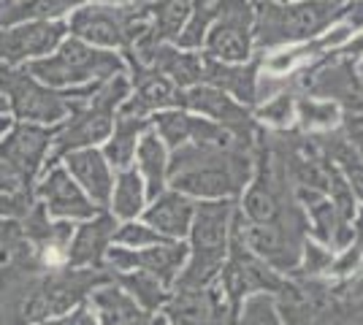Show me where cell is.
<instances>
[{"label":"cell","mask_w":363,"mask_h":325,"mask_svg":"<svg viewBox=\"0 0 363 325\" xmlns=\"http://www.w3.org/2000/svg\"><path fill=\"white\" fill-rule=\"evenodd\" d=\"M347 0H252V44L285 47L318 38L345 14Z\"/></svg>","instance_id":"cell-1"},{"label":"cell","mask_w":363,"mask_h":325,"mask_svg":"<svg viewBox=\"0 0 363 325\" xmlns=\"http://www.w3.org/2000/svg\"><path fill=\"white\" fill-rule=\"evenodd\" d=\"M247 176L239 155L223 152L220 144H184L168 160V185L190 198H225Z\"/></svg>","instance_id":"cell-2"},{"label":"cell","mask_w":363,"mask_h":325,"mask_svg":"<svg viewBox=\"0 0 363 325\" xmlns=\"http://www.w3.org/2000/svg\"><path fill=\"white\" fill-rule=\"evenodd\" d=\"M22 68L55 90H76V87L106 81L117 74H128L125 57L114 55L111 49L92 47L76 35L71 38L65 35L52 55L25 62Z\"/></svg>","instance_id":"cell-3"},{"label":"cell","mask_w":363,"mask_h":325,"mask_svg":"<svg viewBox=\"0 0 363 325\" xmlns=\"http://www.w3.org/2000/svg\"><path fill=\"white\" fill-rule=\"evenodd\" d=\"M228 225H230V203L212 201L196 206L190 222L193 236V258L177 277V287H203L217 274L225 255Z\"/></svg>","instance_id":"cell-4"},{"label":"cell","mask_w":363,"mask_h":325,"mask_svg":"<svg viewBox=\"0 0 363 325\" xmlns=\"http://www.w3.org/2000/svg\"><path fill=\"white\" fill-rule=\"evenodd\" d=\"M150 28V11L136 6H79L71 11L68 33L101 49H128Z\"/></svg>","instance_id":"cell-5"},{"label":"cell","mask_w":363,"mask_h":325,"mask_svg":"<svg viewBox=\"0 0 363 325\" xmlns=\"http://www.w3.org/2000/svg\"><path fill=\"white\" fill-rule=\"evenodd\" d=\"M0 90L19 122L57 125L71 111L68 90L46 87L25 68H0Z\"/></svg>","instance_id":"cell-6"},{"label":"cell","mask_w":363,"mask_h":325,"mask_svg":"<svg viewBox=\"0 0 363 325\" xmlns=\"http://www.w3.org/2000/svg\"><path fill=\"white\" fill-rule=\"evenodd\" d=\"M252 0H217V16L206 33V52L223 62H247L252 55Z\"/></svg>","instance_id":"cell-7"},{"label":"cell","mask_w":363,"mask_h":325,"mask_svg":"<svg viewBox=\"0 0 363 325\" xmlns=\"http://www.w3.org/2000/svg\"><path fill=\"white\" fill-rule=\"evenodd\" d=\"M52 139H55V125L14 120V125L0 139V160L22 179V185L33 187L46 166Z\"/></svg>","instance_id":"cell-8"},{"label":"cell","mask_w":363,"mask_h":325,"mask_svg":"<svg viewBox=\"0 0 363 325\" xmlns=\"http://www.w3.org/2000/svg\"><path fill=\"white\" fill-rule=\"evenodd\" d=\"M68 35L62 19H33L0 28V68H22L25 62L52 55Z\"/></svg>","instance_id":"cell-9"},{"label":"cell","mask_w":363,"mask_h":325,"mask_svg":"<svg viewBox=\"0 0 363 325\" xmlns=\"http://www.w3.org/2000/svg\"><path fill=\"white\" fill-rule=\"evenodd\" d=\"M35 201L46 209V215L55 219H68V222H82L90 219L92 215L104 212L87 198V193L76 185V179L65 171L62 163L46 169L35 185H33Z\"/></svg>","instance_id":"cell-10"},{"label":"cell","mask_w":363,"mask_h":325,"mask_svg":"<svg viewBox=\"0 0 363 325\" xmlns=\"http://www.w3.org/2000/svg\"><path fill=\"white\" fill-rule=\"evenodd\" d=\"M187 261V247L179 244V239H168L163 244H152L144 249H128L120 244H111L106 249V266L108 271H147L163 285H174L179 277L182 266Z\"/></svg>","instance_id":"cell-11"},{"label":"cell","mask_w":363,"mask_h":325,"mask_svg":"<svg viewBox=\"0 0 363 325\" xmlns=\"http://www.w3.org/2000/svg\"><path fill=\"white\" fill-rule=\"evenodd\" d=\"M177 106H184L190 111H196L201 117H209L212 122H217L220 127H225L228 133H239L244 136L250 130V117L225 90L212 87V84H193L177 90Z\"/></svg>","instance_id":"cell-12"},{"label":"cell","mask_w":363,"mask_h":325,"mask_svg":"<svg viewBox=\"0 0 363 325\" xmlns=\"http://www.w3.org/2000/svg\"><path fill=\"white\" fill-rule=\"evenodd\" d=\"M114 231H117V219L106 209L92 215L90 219H82L71 233V241L65 249V266L101 268L106 261V249L111 247Z\"/></svg>","instance_id":"cell-13"},{"label":"cell","mask_w":363,"mask_h":325,"mask_svg":"<svg viewBox=\"0 0 363 325\" xmlns=\"http://www.w3.org/2000/svg\"><path fill=\"white\" fill-rule=\"evenodd\" d=\"M60 163L98 209H108L111 187H114V171H111V163H108L101 149L82 147V149L68 152Z\"/></svg>","instance_id":"cell-14"},{"label":"cell","mask_w":363,"mask_h":325,"mask_svg":"<svg viewBox=\"0 0 363 325\" xmlns=\"http://www.w3.org/2000/svg\"><path fill=\"white\" fill-rule=\"evenodd\" d=\"M87 304L95 312L98 325H150L152 320L150 312L141 309L136 301L111 279L98 285L87 295Z\"/></svg>","instance_id":"cell-15"},{"label":"cell","mask_w":363,"mask_h":325,"mask_svg":"<svg viewBox=\"0 0 363 325\" xmlns=\"http://www.w3.org/2000/svg\"><path fill=\"white\" fill-rule=\"evenodd\" d=\"M144 222L155 228L157 233H163L166 239H182L190 233V222L196 215V203L190 201V195L184 193H160L157 198H152V203L141 212Z\"/></svg>","instance_id":"cell-16"},{"label":"cell","mask_w":363,"mask_h":325,"mask_svg":"<svg viewBox=\"0 0 363 325\" xmlns=\"http://www.w3.org/2000/svg\"><path fill=\"white\" fill-rule=\"evenodd\" d=\"M171 106H177V87L163 74L147 68L141 76H136V90H130V95L125 98V103L117 111L150 120L155 111Z\"/></svg>","instance_id":"cell-17"},{"label":"cell","mask_w":363,"mask_h":325,"mask_svg":"<svg viewBox=\"0 0 363 325\" xmlns=\"http://www.w3.org/2000/svg\"><path fill=\"white\" fill-rule=\"evenodd\" d=\"M136 166L138 176L144 179V190H147V201L157 198L168 185V152L166 144L157 139V133L152 130V125L141 133L136 147Z\"/></svg>","instance_id":"cell-18"},{"label":"cell","mask_w":363,"mask_h":325,"mask_svg":"<svg viewBox=\"0 0 363 325\" xmlns=\"http://www.w3.org/2000/svg\"><path fill=\"white\" fill-rule=\"evenodd\" d=\"M150 127V120L144 117H130V114H120L114 117V125H111V133H108L106 144H104V155L111 163V169H130L133 157H136V147L141 133Z\"/></svg>","instance_id":"cell-19"},{"label":"cell","mask_w":363,"mask_h":325,"mask_svg":"<svg viewBox=\"0 0 363 325\" xmlns=\"http://www.w3.org/2000/svg\"><path fill=\"white\" fill-rule=\"evenodd\" d=\"M147 206V190H144V179L138 176L136 169H122L114 176V187H111V198H108V209L114 219L128 222L136 219Z\"/></svg>","instance_id":"cell-20"},{"label":"cell","mask_w":363,"mask_h":325,"mask_svg":"<svg viewBox=\"0 0 363 325\" xmlns=\"http://www.w3.org/2000/svg\"><path fill=\"white\" fill-rule=\"evenodd\" d=\"M212 314V298L203 287H177L174 298L166 301L168 325H209Z\"/></svg>","instance_id":"cell-21"},{"label":"cell","mask_w":363,"mask_h":325,"mask_svg":"<svg viewBox=\"0 0 363 325\" xmlns=\"http://www.w3.org/2000/svg\"><path fill=\"white\" fill-rule=\"evenodd\" d=\"M84 6V0H16L0 8V28L33 19H60Z\"/></svg>","instance_id":"cell-22"},{"label":"cell","mask_w":363,"mask_h":325,"mask_svg":"<svg viewBox=\"0 0 363 325\" xmlns=\"http://www.w3.org/2000/svg\"><path fill=\"white\" fill-rule=\"evenodd\" d=\"M111 282H117L141 309L157 312L160 307H166V285L160 279H155L152 274H147V271H138V268H133V271H111Z\"/></svg>","instance_id":"cell-23"},{"label":"cell","mask_w":363,"mask_h":325,"mask_svg":"<svg viewBox=\"0 0 363 325\" xmlns=\"http://www.w3.org/2000/svg\"><path fill=\"white\" fill-rule=\"evenodd\" d=\"M247 244L255 249L257 255H263L266 261H272L277 266H290L296 261V252H293V241L288 239V233L282 228H274V225H255L247 231Z\"/></svg>","instance_id":"cell-24"},{"label":"cell","mask_w":363,"mask_h":325,"mask_svg":"<svg viewBox=\"0 0 363 325\" xmlns=\"http://www.w3.org/2000/svg\"><path fill=\"white\" fill-rule=\"evenodd\" d=\"M168 241L163 233H157L155 228H150L144 219L138 222V219H128V222H122L117 225V231H114V239H111V244H120V247H128V249H144V247H152V244H163Z\"/></svg>","instance_id":"cell-25"},{"label":"cell","mask_w":363,"mask_h":325,"mask_svg":"<svg viewBox=\"0 0 363 325\" xmlns=\"http://www.w3.org/2000/svg\"><path fill=\"white\" fill-rule=\"evenodd\" d=\"M296 111H298L301 125L309 127V130H325V127L339 122V117H342V111L333 101H315V98L298 101Z\"/></svg>","instance_id":"cell-26"},{"label":"cell","mask_w":363,"mask_h":325,"mask_svg":"<svg viewBox=\"0 0 363 325\" xmlns=\"http://www.w3.org/2000/svg\"><path fill=\"white\" fill-rule=\"evenodd\" d=\"M244 212L250 215L252 222L266 225V222H274V219H277V215H279V203H277V198H274V193L269 190V187L257 185L247 193V198H244Z\"/></svg>","instance_id":"cell-27"},{"label":"cell","mask_w":363,"mask_h":325,"mask_svg":"<svg viewBox=\"0 0 363 325\" xmlns=\"http://www.w3.org/2000/svg\"><path fill=\"white\" fill-rule=\"evenodd\" d=\"M28 244L22 236V225L14 217H0V263H9L19 249Z\"/></svg>","instance_id":"cell-28"},{"label":"cell","mask_w":363,"mask_h":325,"mask_svg":"<svg viewBox=\"0 0 363 325\" xmlns=\"http://www.w3.org/2000/svg\"><path fill=\"white\" fill-rule=\"evenodd\" d=\"M242 325H282L277 312H274L272 298L266 295H252L247 304H244Z\"/></svg>","instance_id":"cell-29"},{"label":"cell","mask_w":363,"mask_h":325,"mask_svg":"<svg viewBox=\"0 0 363 325\" xmlns=\"http://www.w3.org/2000/svg\"><path fill=\"white\" fill-rule=\"evenodd\" d=\"M293 114H296V101L288 93L274 95L272 101L266 106H260V111H257L260 120H266V122L272 125H288L293 120Z\"/></svg>","instance_id":"cell-30"},{"label":"cell","mask_w":363,"mask_h":325,"mask_svg":"<svg viewBox=\"0 0 363 325\" xmlns=\"http://www.w3.org/2000/svg\"><path fill=\"white\" fill-rule=\"evenodd\" d=\"M35 325H98V320H95V312H92L90 304L82 301V304H76L74 309L55 314V317H46V320Z\"/></svg>","instance_id":"cell-31"},{"label":"cell","mask_w":363,"mask_h":325,"mask_svg":"<svg viewBox=\"0 0 363 325\" xmlns=\"http://www.w3.org/2000/svg\"><path fill=\"white\" fill-rule=\"evenodd\" d=\"M33 201V187L28 190H19V193H0V217H19L25 215V209Z\"/></svg>","instance_id":"cell-32"},{"label":"cell","mask_w":363,"mask_h":325,"mask_svg":"<svg viewBox=\"0 0 363 325\" xmlns=\"http://www.w3.org/2000/svg\"><path fill=\"white\" fill-rule=\"evenodd\" d=\"M19 190H28V185H22V179L0 160V193H19Z\"/></svg>","instance_id":"cell-33"},{"label":"cell","mask_w":363,"mask_h":325,"mask_svg":"<svg viewBox=\"0 0 363 325\" xmlns=\"http://www.w3.org/2000/svg\"><path fill=\"white\" fill-rule=\"evenodd\" d=\"M347 136L350 144L355 147V152L363 160V117H347Z\"/></svg>","instance_id":"cell-34"},{"label":"cell","mask_w":363,"mask_h":325,"mask_svg":"<svg viewBox=\"0 0 363 325\" xmlns=\"http://www.w3.org/2000/svg\"><path fill=\"white\" fill-rule=\"evenodd\" d=\"M11 125H14V114H11L9 101H6V95H3V90H0V139H3V133H6Z\"/></svg>","instance_id":"cell-35"},{"label":"cell","mask_w":363,"mask_h":325,"mask_svg":"<svg viewBox=\"0 0 363 325\" xmlns=\"http://www.w3.org/2000/svg\"><path fill=\"white\" fill-rule=\"evenodd\" d=\"M95 6H114V8H122V6H136V0H90Z\"/></svg>","instance_id":"cell-36"},{"label":"cell","mask_w":363,"mask_h":325,"mask_svg":"<svg viewBox=\"0 0 363 325\" xmlns=\"http://www.w3.org/2000/svg\"><path fill=\"white\" fill-rule=\"evenodd\" d=\"M347 55H350V57H355V55H363V33L358 35V38H355V41H350Z\"/></svg>","instance_id":"cell-37"},{"label":"cell","mask_w":363,"mask_h":325,"mask_svg":"<svg viewBox=\"0 0 363 325\" xmlns=\"http://www.w3.org/2000/svg\"><path fill=\"white\" fill-rule=\"evenodd\" d=\"M150 325H168L166 314H163V317H160V314H157V317H152V320H150Z\"/></svg>","instance_id":"cell-38"},{"label":"cell","mask_w":363,"mask_h":325,"mask_svg":"<svg viewBox=\"0 0 363 325\" xmlns=\"http://www.w3.org/2000/svg\"><path fill=\"white\" fill-rule=\"evenodd\" d=\"M361 231H363V219H361Z\"/></svg>","instance_id":"cell-39"},{"label":"cell","mask_w":363,"mask_h":325,"mask_svg":"<svg viewBox=\"0 0 363 325\" xmlns=\"http://www.w3.org/2000/svg\"><path fill=\"white\" fill-rule=\"evenodd\" d=\"M279 3H288V0H279Z\"/></svg>","instance_id":"cell-40"}]
</instances>
